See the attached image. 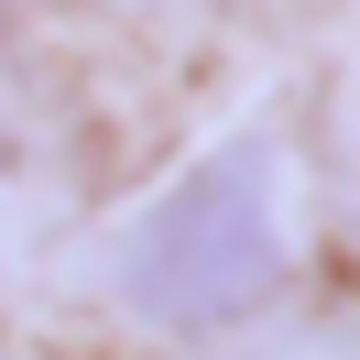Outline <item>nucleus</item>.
<instances>
[{"label":"nucleus","instance_id":"nucleus-1","mask_svg":"<svg viewBox=\"0 0 360 360\" xmlns=\"http://www.w3.org/2000/svg\"><path fill=\"white\" fill-rule=\"evenodd\" d=\"M273 273H284V229H273V153L262 142H229L207 153L153 219L131 229V295L153 328H229L240 306H262Z\"/></svg>","mask_w":360,"mask_h":360}]
</instances>
